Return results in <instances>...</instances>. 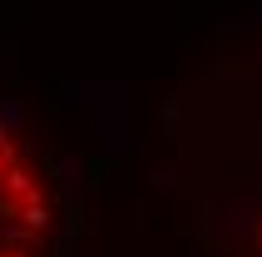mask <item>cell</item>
I'll return each instance as SVG.
<instances>
[{"instance_id":"cell-1","label":"cell","mask_w":262,"mask_h":257,"mask_svg":"<svg viewBox=\"0 0 262 257\" xmlns=\"http://www.w3.org/2000/svg\"><path fill=\"white\" fill-rule=\"evenodd\" d=\"M50 223L45 208V188L35 183L30 163L0 128V257H35Z\"/></svg>"}]
</instances>
